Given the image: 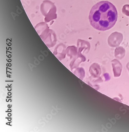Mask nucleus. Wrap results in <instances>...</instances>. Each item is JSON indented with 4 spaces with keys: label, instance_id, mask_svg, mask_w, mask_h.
I'll use <instances>...</instances> for the list:
<instances>
[{
    "label": "nucleus",
    "instance_id": "4",
    "mask_svg": "<svg viewBox=\"0 0 129 132\" xmlns=\"http://www.w3.org/2000/svg\"><path fill=\"white\" fill-rule=\"evenodd\" d=\"M90 73L94 78L99 77L101 73L100 65L96 63L93 64L90 67Z\"/></svg>",
    "mask_w": 129,
    "mask_h": 132
},
{
    "label": "nucleus",
    "instance_id": "5",
    "mask_svg": "<svg viewBox=\"0 0 129 132\" xmlns=\"http://www.w3.org/2000/svg\"><path fill=\"white\" fill-rule=\"evenodd\" d=\"M115 57L118 59L121 60L125 56L126 51L123 47H117L115 50Z\"/></svg>",
    "mask_w": 129,
    "mask_h": 132
},
{
    "label": "nucleus",
    "instance_id": "8",
    "mask_svg": "<svg viewBox=\"0 0 129 132\" xmlns=\"http://www.w3.org/2000/svg\"><path fill=\"white\" fill-rule=\"evenodd\" d=\"M127 69H128V70H129V63H128V64H127Z\"/></svg>",
    "mask_w": 129,
    "mask_h": 132
},
{
    "label": "nucleus",
    "instance_id": "1",
    "mask_svg": "<svg viewBox=\"0 0 129 132\" xmlns=\"http://www.w3.org/2000/svg\"><path fill=\"white\" fill-rule=\"evenodd\" d=\"M89 18L91 25L95 29L107 31L115 26L118 18V13L113 4L109 1H101L93 6Z\"/></svg>",
    "mask_w": 129,
    "mask_h": 132
},
{
    "label": "nucleus",
    "instance_id": "3",
    "mask_svg": "<svg viewBox=\"0 0 129 132\" xmlns=\"http://www.w3.org/2000/svg\"><path fill=\"white\" fill-rule=\"evenodd\" d=\"M113 71L114 77H119L121 74L122 70V65L120 61L117 59H114L111 61Z\"/></svg>",
    "mask_w": 129,
    "mask_h": 132
},
{
    "label": "nucleus",
    "instance_id": "7",
    "mask_svg": "<svg viewBox=\"0 0 129 132\" xmlns=\"http://www.w3.org/2000/svg\"><path fill=\"white\" fill-rule=\"evenodd\" d=\"M105 78V80L106 81H109V80L110 79V76L109 75L108 73H105L104 74Z\"/></svg>",
    "mask_w": 129,
    "mask_h": 132
},
{
    "label": "nucleus",
    "instance_id": "6",
    "mask_svg": "<svg viewBox=\"0 0 129 132\" xmlns=\"http://www.w3.org/2000/svg\"><path fill=\"white\" fill-rule=\"evenodd\" d=\"M122 12L124 14L129 16V5L126 4L123 6L122 9Z\"/></svg>",
    "mask_w": 129,
    "mask_h": 132
},
{
    "label": "nucleus",
    "instance_id": "2",
    "mask_svg": "<svg viewBox=\"0 0 129 132\" xmlns=\"http://www.w3.org/2000/svg\"><path fill=\"white\" fill-rule=\"evenodd\" d=\"M123 39V36L121 33L115 32L112 34L108 39V44L110 46L116 47L118 46Z\"/></svg>",
    "mask_w": 129,
    "mask_h": 132
}]
</instances>
